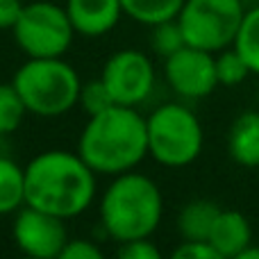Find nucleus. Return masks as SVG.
<instances>
[{
	"mask_svg": "<svg viewBox=\"0 0 259 259\" xmlns=\"http://www.w3.org/2000/svg\"><path fill=\"white\" fill-rule=\"evenodd\" d=\"M96 196V170L66 150H48L25 166V205L73 219Z\"/></svg>",
	"mask_w": 259,
	"mask_h": 259,
	"instance_id": "nucleus-1",
	"label": "nucleus"
},
{
	"mask_svg": "<svg viewBox=\"0 0 259 259\" xmlns=\"http://www.w3.org/2000/svg\"><path fill=\"white\" fill-rule=\"evenodd\" d=\"M77 152L96 173H127L148 155L146 118L127 105H114L89 116L77 141Z\"/></svg>",
	"mask_w": 259,
	"mask_h": 259,
	"instance_id": "nucleus-2",
	"label": "nucleus"
},
{
	"mask_svg": "<svg viewBox=\"0 0 259 259\" xmlns=\"http://www.w3.org/2000/svg\"><path fill=\"white\" fill-rule=\"evenodd\" d=\"M164 211L159 187L141 173H121L107 187L100 202V219L107 234L125 243L148 239L157 230Z\"/></svg>",
	"mask_w": 259,
	"mask_h": 259,
	"instance_id": "nucleus-3",
	"label": "nucleus"
},
{
	"mask_svg": "<svg viewBox=\"0 0 259 259\" xmlns=\"http://www.w3.org/2000/svg\"><path fill=\"white\" fill-rule=\"evenodd\" d=\"M27 112L44 118L62 116L80 100L82 82L62 57H30L14 75Z\"/></svg>",
	"mask_w": 259,
	"mask_h": 259,
	"instance_id": "nucleus-4",
	"label": "nucleus"
},
{
	"mask_svg": "<svg viewBox=\"0 0 259 259\" xmlns=\"http://www.w3.org/2000/svg\"><path fill=\"white\" fill-rule=\"evenodd\" d=\"M148 155L170 168L187 166L202 150V127L196 114L182 105H161L146 118Z\"/></svg>",
	"mask_w": 259,
	"mask_h": 259,
	"instance_id": "nucleus-5",
	"label": "nucleus"
},
{
	"mask_svg": "<svg viewBox=\"0 0 259 259\" xmlns=\"http://www.w3.org/2000/svg\"><path fill=\"white\" fill-rule=\"evenodd\" d=\"M243 16L241 0H184L178 21L187 46L219 53L234 46Z\"/></svg>",
	"mask_w": 259,
	"mask_h": 259,
	"instance_id": "nucleus-6",
	"label": "nucleus"
},
{
	"mask_svg": "<svg viewBox=\"0 0 259 259\" xmlns=\"http://www.w3.org/2000/svg\"><path fill=\"white\" fill-rule=\"evenodd\" d=\"M18 48L27 57H62L73 44V27L66 7L36 0L23 7L21 18L12 27Z\"/></svg>",
	"mask_w": 259,
	"mask_h": 259,
	"instance_id": "nucleus-7",
	"label": "nucleus"
},
{
	"mask_svg": "<svg viewBox=\"0 0 259 259\" xmlns=\"http://www.w3.org/2000/svg\"><path fill=\"white\" fill-rule=\"evenodd\" d=\"M100 77L109 87L116 105L137 107L152 91L155 68L150 59L139 50H118L107 59Z\"/></svg>",
	"mask_w": 259,
	"mask_h": 259,
	"instance_id": "nucleus-8",
	"label": "nucleus"
},
{
	"mask_svg": "<svg viewBox=\"0 0 259 259\" xmlns=\"http://www.w3.org/2000/svg\"><path fill=\"white\" fill-rule=\"evenodd\" d=\"M62 216H55L50 211L36 209L27 205L18 211L14 221V241L25 255L36 259H55L62 255L64 246L68 243L66 225Z\"/></svg>",
	"mask_w": 259,
	"mask_h": 259,
	"instance_id": "nucleus-9",
	"label": "nucleus"
},
{
	"mask_svg": "<svg viewBox=\"0 0 259 259\" xmlns=\"http://www.w3.org/2000/svg\"><path fill=\"white\" fill-rule=\"evenodd\" d=\"M166 80L184 98H205L219 84L216 57L209 50L184 46L182 50L166 57Z\"/></svg>",
	"mask_w": 259,
	"mask_h": 259,
	"instance_id": "nucleus-10",
	"label": "nucleus"
},
{
	"mask_svg": "<svg viewBox=\"0 0 259 259\" xmlns=\"http://www.w3.org/2000/svg\"><path fill=\"white\" fill-rule=\"evenodd\" d=\"M66 12L77 34L103 36L121 21V0H68Z\"/></svg>",
	"mask_w": 259,
	"mask_h": 259,
	"instance_id": "nucleus-11",
	"label": "nucleus"
},
{
	"mask_svg": "<svg viewBox=\"0 0 259 259\" xmlns=\"http://www.w3.org/2000/svg\"><path fill=\"white\" fill-rule=\"evenodd\" d=\"M250 223L241 211L221 209L219 219L214 223V230L209 234V243L216 248L221 259H237L243 248L250 246Z\"/></svg>",
	"mask_w": 259,
	"mask_h": 259,
	"instance_id": "nucleus-12",
	"label": "nucleus"
},
{
	"mask_svg": "<svg viewBox=\"0 0 259 259\" xmlns=\"http://www.w3.org/2000/svg\"><path fill=\"white\" fill-rule=\"evenodd\" d=\"M230 155L237 164L257 168L259 166V114L246 112L232 123L228 139Z\"/></svg>",
	"mask_w": 259,
	"mask_h": 259,
	"instance_id": "nucleus-13",
	"label": "nucleus"
},
{
	"mask_svg": "<svg viewBox=\"0 0 259 259\" xmlns=\"http://www.w3.org/2000/svg\"><path fill=\"white\" fill-rule=\"evenodd\" d=\"M221 214V207L211 200H191L178 216V230L184 241H209V234Z\"/></svg>",
	"mask_w": 259,
	"mask_h": 259,
	"instance_id": "nucleus-14",
	"label": "nucleus"
},
{
	"mask_svg": "<svg viewBox=\"0 0 259 259\" xmlns=\"http://www.w3.org/2000/svg\"><path fill=\"white\" fill-rule=\"evenodd\" d=\"M25 202V168L0 157V216L12 214Z\"/></svg>",
	"mask_w": 259,
	"mask_h": 259,
	"instance_id": "nucleus-15",
	"label": "nucleus"
},
{
	"mask_svg": "<svg viewBox=\"0 0 259 259\" xmlns=\"http://www.w3.org/2000/svg\"><path fill=\"white\" fill-rule=\"evenodd\" d=\"M123 14L146 25H157L164 21H173L182 12L184 0H121Z\"/></svg>",
	"mask_w": 259,
	"mask_h": 259,
	"instance_id": "nucleus-16",
	"label": "nucleus"
},
{
	"mask_svg": "<svg viewBox=\"0 0 259 259\" xmlns=\"http://www.w3.org/2000/svg\"><path fill=\"white\" fill-rule=\"evenodd\" d=\"M234 48L248 62L250 71L259 73V7L246 12L241 30H239L237 41H234Z\"/></svg>",
	"mask_w": 259,
	"mask_h": 259,
	"instance_id": "nucleus-17",
	"label": "nucleus"
},
{
	"mask_svg": "<svg viewBox=\"0 0 259 259\" xmlns=\"http://www.w3.org/2000/svg\"><path fill=\"white\" fill-rule=\"evenodd\" d=\"M27 114V105L23 103L18 89L12 84H0V137L16 132Z\"/></svg>",
	"mask_w": 259,
	"mask_h": 259,
	"instance_id": "nucleus-18",
	"label": "nucleus"
},
{
	"mask_svg": "<svg viewBox=\"0 0 259 259\" xmlns=\"http://www.w3.org/2000/svg\"><path fill=\"white\" fill-rule=\"evenodd\" d=\"M150 39H152V50L157 55H161V57H170L173 53H178V50H182L187 46V39H184L182 25H180L178 18L152 25Z\"/></svg>",
	"mask_w": 259,
	"mask_h": 259,
	"instance_id": "nucleus-19",
	"label": "nucleus"
},
{
	"mask_svg": "<svg viewBox=\"0 0 259 259\" xmlns=\"http://www.w3.org/2000/svg\"><path fill=\"white\" fill-rule=\"evenodd\" d=\"M248 73H252L250 66H248V62L241 57V53H239L237 48L223 50V53L216 57V75H219V84L237 87L246 80Z\"/></svg>",
	"mask_w": 259,
	"mask_h": 259,
	"instance_id": "nucleus-20",
	"label": "nucleus"
},
{
	"mask_svg": "<svg viewBox=\"0 0 259 259\" xmlns=\"http://www.w3.org/2000/svg\"><path fill=\"white\" fill-rule=\"evenodd\" d=\"M77 103L82 105V109H84L89 116H96V114L114 107L116 100H114L109 87L105 84V80L103 77H98V80H91V82H87V84H82L80 100H77Z\"/></svg>",
	"mask_w": 259,
	"mask_h": 259,
	"instance_id": "nucleus-21",
	"label": "nucleus"
},
{
	"mask_svg": "<svg viewBox=\"0 0 259 259\" xmlns=\"http://www.w3.org/2000/svg\"><path fill=\"white\" fill-rule=\"evenodd\" d=\"M173 259H221L209 241H182L173 250Z\"/></svg>",
	"mask_w": 259,
	"mask_h": 259,
	"instance_id": "nucleus-22",
	"label": "nucleus"
},
{
	"mask_svg": "<svg viewBox=\"0 0 259 259\" xmlns=\"http://www.w3.org/2000/svg\"><path fill=\"white\" fill-rule=\"evenodd\" d=\"M118 257L121 259H159L161 252L148 239H134V241H125L118 248Z\"/></svg>",
	"mask_w": 259,
	"mask_h": 259,
	"instance_id": "nucleus-23",
	"label": "nucleus"
},
{
	"mask_svg": "<svg viewBox=\"0 0 259 259\" xmlns=\"http://www.w3.org/2000/svg\"><path fill=\"white\" fill-rule=\"evenodd\" d=\"M103 252L96 243L84 241V239H68V243L64 246L59 259H100Z\"/></svg>",
	"mask_w": 259,
	"mask_h": 259,
	"instance_id": "nucleus-24",
	"label": "nucleus"
},
{
	"mask_svg": "<svg viewBox=\"0 0 259 259\" xmlns=\"http://www.w3.org/2000/svg\"><path fill=\"white\" fill-rule=\"evenodd\" d=\"M25 5L21 0H0V30H12L21 18Z\"/></svg>",
	"mask_w": 259,
	"mask_h": 259,
	"instance_id": "nucleus-25",
	"label": "nucleus"
},
{
	"mask_svg": "<svg viewBox=\"0 0 259 259\" xmlns=\"http://www.w3.org/2000/svg\"><path fill=\"white\" fill-rule=\"evenodd\" d=\"M237 259H259V248H252V246L243 248L241 255H239Z\"/></svg>",
	"mask_w": 259,
	"mask_h": 259,
	"instance_id": "nucleus-26",
	"label": "nucleus"
},
{
	"mask_svg": "<svg viewBox=\"0 0 259 259\" xmlns=\"http://www.w3.org/2000/svg\"><path fill=\"white\" fill-rule=\"evenodd\" d=\"M257 168H259V166H257Z\"/></svg>",
	"mask_w": 259,
	"mask_h": 259,
	"instance_id": "nucleus-27",
	"label": "nucleus"
}]
</instances>
